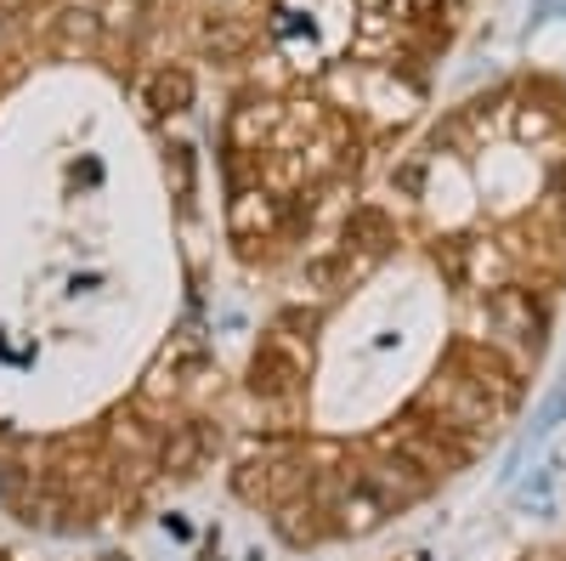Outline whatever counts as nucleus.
<instances>
[{
    "mask_svg": "<svg viewBox=\"0 0 566 561\" xmlns=\"http://www.w3.org/2000/svg\"><path fill=\"white\" fill-rule=\"evenodd\" d=\"M482 318H488V346L504 363H515V368H533L538 363L549 323H544V307L533 301V290H499V295H488Z\"/></svg>",
    "mask_w": 566,
    "mask_h": 561,
    "instance_id": "f257e3e1",
    "label": "nucleus"
},
{
    "mask_svg": "<svg viewBox=\"0 0 566 561\" xmlns=\"http://www.w3.org/2000/svg\"><path fill=\"white\" fill-rule=\"evenodd\" d=\"M306 357L312 352H301L290 335H272L261 352H255V363H250V392L261 397V403H290L295 392H301V381H306Z\"/></svg>",
    "mask_w": 566,
    "mask_h": 561,
    "instance_id": "f03ea898",
    "label": "nucleus"
},
{
    "mask_svg": "<svg viewBox=\"0 0 566 561\" xmlns=\"http://www.w3.org/2000/svg\"><path fill=\"white\" fill-rule=\"evenodd\" d=\"M216 443H221V437H216L210 419H187V426H170L165 443H159V471L176 477V482L199 477L205 465H210V454H216Z\"/></svg>",
    "mask_w": 566,
    "mask_h": 561,
    "instance_id": "7ed1b4c3",
    "label": "nucleus"
},
{
    "mask_svg": "<svg viewBox=\"0 0 566 561\" xmlns=\"http://www.w3.org/2000/svg\"><path fill=\"white\" fill-rule=\"evenodd\" d=\"M142 103H148L154 120H176V114H187V108H193V74L176 69V63L154 69L148 85H142Z\"/></svg>",
    "mask_w": 566,
    "mask_h": 561,
    "instance_id": "20e7f679",
    "label": "nucleus"
},
{
    "mask_svg": "<svg viewBox=\"0 0 566 561\" xmlns=\"http://www.w3.org/2000/svg\"><path fill=\"white\" fill-rule=\"evenodd\" d=\"M328 517H335V528H340V533H374V528H380V522L391 517V510H386V499H380V494L363 488V482L352 477V488H346L335 505H328Z\"/></svg>",
    "mask_w": 566,
    "mask_h": 561,
    "instance_id": "39448f33",
    "label": "nucleus"
},
{
    "mask_svg": "<svg viewBox=\"0 0 566 561\" xmlns=\"http://www.w3.org/2000/svg\"><path fill=\"white\" fill-rule=\"evenodd\" d=\"M277 227V205L266 194H239L232 199V239H255V232H272Z\"/></svg>",
    "mask_w": 566,
    "mask_h": 561,
    "instance_id": "423d86ee",
    "label": "nucleus"
},
{
    "mask_svg": "<svg viewBox=\"0 0 566 561\" xmlns=\"http://www.w3.org/2000/svg\"><path fill=\"white\" fill-rule=\"evenodd\" d=\"M57 45H63V52H91V45H97V18H91V12H69L57 23Z\"/></svg>",
    "mask_w": 566,
    "mask_h": 561,
    "instance_id": "0eeeda50",
    "label": "nucleus"
},
{
    "mask_svg": "<svg viewBox=\"0 0 566 561\" xmlns=\"http://www.w3.org/2000/svg\"><path fill=\"white\" fill-rule=\"evenodd\" d=\"M170 176H176V199L187 205V194H193V159H187V148H170Z\"/></svg>",
    "mask_w": 566,
    "mask_h": 561,
    "instance_id": "6e6552de",
    "label": "nucleus"
}]
</instances>
